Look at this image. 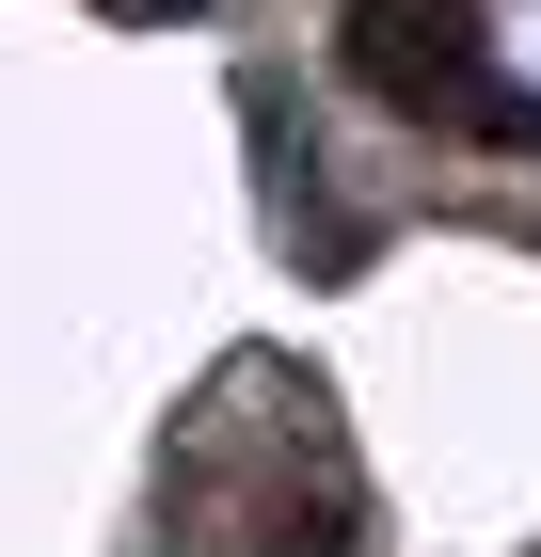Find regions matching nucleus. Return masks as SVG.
I'll return each mask as SVG.
<instances>
[{
  "instance_id": "f257e3e1",
  "label": "nucleus",
  "mask_w": 541,
  "mask_h": 557,
  "mask_svg": "<svg viewBox=\"0 0 541 557\" xmlns=\"http://www.w3.org/2000/svg\"><path fill=\"white\" fill-rule=\"evenodd\" d=\"M351 81H367L382 112L541 128V112H509V96H494V48H478V16H462V0H351Z\"/></svg>"
}]
</instances>
